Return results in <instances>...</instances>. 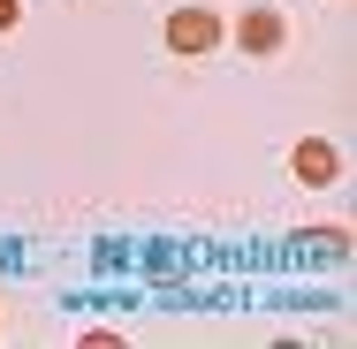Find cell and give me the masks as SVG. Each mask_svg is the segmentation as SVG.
I'll return each instance as SVG.
<instances>
[{"instance_id":"1","label":"cell","mask_w":357,"mask_h":349,"mask_svg":"<svg viewBox=\"0 0 357 349\" xmlns=\"http://www.w3.org/2000/svg\"><path fill=\"white\" fill-rule=\"evenodd\" d=\"M167 46H175V54H213L220 23L206 15V8H175V15H167Z\"/></svg>"},{"instance_id":"2","label":"cell","mask_w":357,"mask_h":349,"mask_svg":"<svg viewBox=\"0 0 357 349\" xmlns=\"http://www.w3.org/2000/svg\"><path fill=\"white\" fill-rule=\"evenodd\" d=\"M289 167H296V183H312V190H327V183L342 175V152H335L327 137H304L296 152H289Z\"/></svg>"},{"instance_id":"3","label":"cell","mask_w":357,"mask_h":349,"mask_svg":"<svg viewBox=\"0 0 357 349\" xmlns=\"http://www.w3.org/2000/svg\"><path fill=\"white\" fill-rule=\"evenodd\" d=\"M236 38H243V54H274V46H282V15H274V8H251Z\"/></svg>"},{"instance_id":"4","label":"cell","mask_w":357,"mask_h":349,"mask_svg":"<svg viewBox=\"0 0 357 349\" xmlns=\"http://www.w3.org/2000/svg\"><path fill=\"white\" fill-rule=\"evenodd\" d=\"M15 15H23V0H0V31H15Z\"/></svg>"}]
</instances>
